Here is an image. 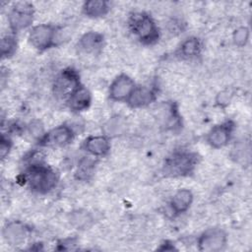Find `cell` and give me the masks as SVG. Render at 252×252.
Masks as SVG:
<instances>
[{"instance_id": "obj_1", "label": "cell", "mask_w": 252, "mask_h": 252, "mask_svg": "<svg viewBox=\"0 0 252 252\" xmlns=\"http://www.w3.org/2000/svg\"><path fill=\"white\" fill-rule=\"evenodd\" d=\"M131 32L143 43L153 44L158 39V28L154 19L144 12L132 14L128 21Z\"/></svg>"}, {"instance_id": "obj_2", "label": "cell", "mask_w": 252, "mask_h": 252, "mask_svg": "<svg viewBox=\"0 0 252 252\" xmlns=\"http://www.w3.org/2000/svg\"><path fill=\"white\" fill-rule=\"evenodd\" d=\"M26 180L30 187L38 193H47L57 183L56 173L41 162H33L26 172Z\"/></svg>"}, {"instance_id": "obj_3", "label": "cell", "mask_w": 252, "mask_h": 252, "mask_svg": "<svg viewBox=\"0 0 252 252\" xmlns=\"http://www.w3.org/2000/svg\"><path fill=\"white\" fill-rule=\"evenodd\" d=\"M56 38V28L48 24L36 25L32 28L29 33V40L31 44L39 51H43L54 46Z\"/></svg>"}, {"instance_id": "obj_4", "label": "cell", "mask_w": 252, "mask_h": 252, "mask_svg": "<svg viewBox=\"0 0 252 252\" xmlns=\"http://www.w3.org/2000/svg\"><path fill=\"white\" fill-rule=\"evenodd\" d=\"M33 21V7L28 2H18L8 13V23L13 32L29 28Z\"/></svg>"}, {"instance_id": "obj_5", "label": "cell", "mask_w": 252, "mask_h": 252, "mask_svg": "<svg viewBox=\"0 0 252 252\" xmlns=\"http://www.w3.org/2000/svg\"><path fill=\"white\" fill-rule=\"evenodd\" d=\"M196 163V157L190 153H176L168 158L164 164V170L171 176H183L189 174Z\"/></svg>"}, {"instance_id": "obj_6", "label": "cell", "mask_w": 252, "mask_h": 252, "mask_svg": "<svg viewBox=\"0 0 252 252\" xmlns=\"http://www.w3.org/2000/svg\"><path fill=\"white\" fill-rule=\"evenodd\" d=\"M81 86L79 76L73 69L63 70L55 79L53 91L56 96L67 99Z\"/></svg>"}, {"instance_id": "obj_7", "label": "cell", "mask_w": 252, "mask_h": 252, "mask_svg": "<svg viewBox=\"0 0 252 252\" xmlns=\"http://www.w3.org/2000/svg\"><path fill=\"white\" fill-rule=\"evenodd\" d=\"M226 244V234L220 228H210L198 238V247L201 251L216 252L223 249Z\"/></svg>"}, {"instance_id": "obj_8", "label": "cell", "mask_w": 252, "mask_h": 252, "mask_svg": "<svg viewBox=\"0 0 252 252\" xmlns=\"http://www.w3.org/2000/svg\"><path fill=\"white\" fill-rule=\"evenodd\" d=\"M136 85L129 76L121 74L117 76L109 87V97L114 101H126L132 94Z\"/></svg>"}, {"instance_id": "obj_9", "label": "cell", "mask_w": 252, "mask_h": 252, "mask_svg": "<svg viewBox=\"0 0 252 252\" xmlns=\"http://www.w3.org/2000/svg\"><path fill=\"white\" fill-rule=\"evenodd\" d=\"M74 138L73 130L67 125H59L44 134L42 139L44 145L53 147H65L69 145Z\"/></svg>"}, {"instance_id": "obj_10", "label": "cell", "mask_w": 252, "mask_h": 252, "mask_svg": "<svg viewBox=\"0 0 252 252\" xmlns=\"http://www.w3.org/2000/svg\"><path fill=\"white\" fill-rule=\"evenodd\" d=\"M232 124L224 122L214 126L207 134V142L215 149H220L227 145L232 133Z\"/></svg>"}, {"instance_id": "obj_11", "label": "cell", "mask_w": 252, "mask_h": 252, "mask_svg": "<svg viewBox=\"0 0 252 252\" xmlns=\"http://www.w3.org/2000/svg\"><path fill=\"white\" fill-rule=\"evenodd\" d=\"M29 228L21 221L13 220L6 223L3 228V237L10 245L22 244L29 235Z\"/></svg>"}, {"instance_id": "obj_12", "label": "cell", "mask_w": 252, "mask_h": 252, "mask_svg": "<svg viewBox=\"0 0 252 252\" xmlns=\"http://www.w3.org/2000/svg\"><path fill=\"white\" fill-rule=\"evenodd\" d=\"M83 147L92 157H103L110 150L109 138L105 135L90 136L85 140Z\"/></svg>"}, {"instance_id": "obj_13", "label": "cell", "mask_w": 252, "mask_h": 252, "mask_svg": "<svg viewBox=\"0 0 252 252\" xmlns=\"http://www.w3.org/2000/svg\"><path fill=\"white\" fill-rule=\"evenodd\" d=\"M155 98L156 93L152 88L146 86H136L127 102L131 107L138 108L149 105L155 100Z\"/></svg>"}, {"instance_id": "obj_14", "label": "cell", "mask_w": 252, "mask_h": 252, "mask_svg": "<svg viewBox=\"0 0 252 252\" xmlns=\"http://www.w3.org/2000/svg\"><path fill=\"white\" fill-rule=\"evenodd\" d=\"M91 101V93L87 90V88H85L82 85L67 99V103L70 109L76 112L86 110L90 106Z\"/></svg>"}, {"instance_id": "obj_15", "label": "cell", "mask_w": 252, "mask_h": 252, "mask_svg": "<svg viewBox=\"0 0 252 252\" xmlns=\"http://www.w3.org/2000/svg\"><path fill=\"white\" fill-rule=\"evenodd\" d=\"M193 202V194L189 189H179L175 192L170 200L171 210L175 214H182L186 212Z\"/></svg>"}, {"instance_id": "obj_16", "label": "cell", "mask_w": 252, "mask_h": 252, "mask_svg": "<svg viewBox=\"0 0 252 252\" xmlns=\"http://www.w3.org/2000/svg\"><path fill=\"white\" fill-rule=\"evenodd\" d=\"M83 13L90 18H100L109 11V4L103 0H89L84 2Z\"/></svg>"}, {"instance_id": "obj_17", "label": "cell", "mask_w": 252, "mask_h": 252, "mask_svg": "<svg viewBox=\"0 0 252 252\" xmlns=\"http://www.w3.org/2000/svg\"><path fill=\"white\" fill-rule=\"evenodd\" d=\"M102 34L95 32H89L80 38L79 47L85 52H95L102 46Z\"/></svg>"}, {"instance_id": "obj_18", "label": "cell", "mask_w": 252, "mask_h": 252, "mask_svg": "<svg viewBox=\"0 0 252 252\" xmlns=\"http://www.w3.org/2000/svg\"><path fill=\"white\" fill-rule=\"evenodd\" d=\"M202 49V44L197 37H188L180 45L179 52L180 55L185 58H193L200 54Z\"/></svg>"}, {"instance_id": "obj_19", "label": "cell", "mask_w": 252, "mask_h": 252, "mask_svg": "<svg viewBox=\"0 0 252 252\" xmlns=\"http://www.w3.org/2000/svg\"><path fill=\"white\" fill-rule=\"evenodd\" d=\"M126 128L125 120L120 116H114L110 118L103 126L104 135L106 137H116L121 135Z\"/></svg>"}, {"instance_id": "obj_20", "label": "cell", "mask_w": 252, "mask_h": 252, "mask_svg": "<svg viewBox=\"0 0 252 252\" xmlns=\"http://www.w3.org/2000/svg\"><path fill=\"white\" fill-rule=\"evenodd\" d=\"M94 169V161L90 157H88L83 158L80 161L76 171V175L78 179L87 180L93 174Z\"/></svg>"}, {"instance_id": "obj_21", "label": "cell", "mask_w": 252, "mask_h": 252, "mask_svg": "<svg viewBox=\"0 0 252 252\" xmlns=\"http://www.w3.org/2000/svg\"><path fill=\"white\" fill-rule=\"evenodd\" d=\"M17 48V40L14 35H5L1 39V55L3 58L12 56Z\"/></svg>"}, {"instance_id": "obj_22", "label": "cell", "mask_w": 252, "mask_h": 252, "mask_svg": "<svg viewBox=\"0 0 252 252\" xmlns=\"http://www.w3.org/2000/svg\"><path fill=\"white\" fill-rule=\"evenodd\" d=\"M249 39V30L246 27L236 29L232 34V40L237 46H244Z\"/></svg>"}, {"instance_id": "obj_23", "label": "cell", "mask_w": 252, "mask_h": 252, "mask_svg": "<svg viewBox=\"0 0 252 252\" xmlns=\"http://www.w3.org/2000/svg\"><path fill=\"white\" fill-rule=\"evenodd\" d=\"M71 220L77 227H84V226L88 225V223L91 220V218L89 217V215L87 213L77 212V213L73 214Z\"/></svg>"}, {"instance_id": "obj_24", "label": "cell", "mask_w": 252, "mask_h": 252, "mask_svg": "<svg viewBox=\"0 0 252 252\" xmlns=\"http://www.w3.org/2000/svg\"><path fill=\"white\" fill-rule=\"evenodd\" d=\"M10 149H11V140L8 137L2 136L0 140V156L2 159H4L6 156L9 154Z\"/></svg>"}, {"instance_id": "obj_25", "label": "cell", "mask_w": 252, "mask_h": 252, "mask_svg": "<svg viewBox=\"0 0 252 252\" xmlns=\"http://www.w3.org/2000/svg\"><path fill=\"white\" fill-rule=\"evenodd\" d=\"M229 101H230V94L227 91L220 93L217 96V102L220 106L227 105L229 103Z\"/></svg>"}]
</instances>
